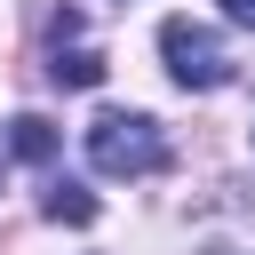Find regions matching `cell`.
<instances>
[{
	"label": "cell",
	"mask_w": 255,
	"mask_h": 255,
	"mask_svg": "<svg viewBox=\"0 0 255 255\" xmlns=\"http://www.w3.org/2000/svg\"><path fill=\"white\" fill-rule=\"evenodd\" d=\"M88 167L96 175H159L167 167V135L151 112H96L88 120Z\"/></svg>",
	"instance_id": "cell-1"
},
{
	"label": "cell",
	"mask_w": 255,
	"mask_h": 255,
	"mask_svg": "<svg viewBox=\"0 0 255 255\" xmlns=\"http://www.w3.org/2000/svg\"><path fill=\"white\" fill-rule=\"evenodd\" d=\"M223 16H231V24H247V32H255V0H223Z\"/></svg>",
	"instance_id": "cell-6"
},
{
	"label": "cell",
	"mask_w": 255,
	"mask_h": 255,
	"mask_svg": "<svg viewBox=\"0 0 255 255\" xmlns=\"http://www.w3.org/2000/svg\"><path fill=\"white\" fill-rule=\"evenodd\" d=\"M40 207H48V223H72V231H80V223H96V191H80V183H56Z\"/></svg>",
	"instance_id": "cell-5"
},
{
	"label": "cell",
	"mask_w": 255,
	"mask_h": 255,
	"mask_svg": "<svg viewBox=\"0 0 255 255\" xmlns=\"http://www.w3.org/2000/svg\"><path fill=\"white\" fill-rule=\"evenodd\" d=\"M48 80H56V88H96V80H104V56H96V48H80V16H72V8L56 16V48H48Z\"/></svg>",
	"instance_id": "cell-3"
},
{
	"label": "cell",
	"mask_w": 255,
	"mask_h": 255,
	"mask_svg": "<svg viewBox=\"0 0 255 255\" xmlns=\"http://www.w3.org/2000/svg\"><path fill=\"white\" fill-rule=\"evenodd\" d=\"M159 56H167V72H175V88H223L231 80V48L207 32V24H191V16H167L159 24Z\"/></svg>",
	"instance_id": "cell-2"
},
{
	"label": "cell",
	"mask_w": 255,
	"mask_h": 255,
	"mask_svg": "<svg viewBox=\"0 0 255 255\" xmlns=\"http://www.w3.org/2000/svg\"><path fill=\"white\" fill-rule=\"evenodd\" d=\"M8 151H16L24 167H48V159H56V128H48L40 112H24V120L8 128Z\"/></svg>",
	"instance_id": "cell-4"
}]
</instances>
